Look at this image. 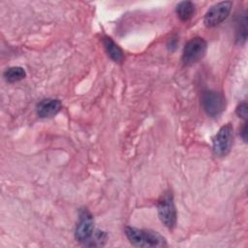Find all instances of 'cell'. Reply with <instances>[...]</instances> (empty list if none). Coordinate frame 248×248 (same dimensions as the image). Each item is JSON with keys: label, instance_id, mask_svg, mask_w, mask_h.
<instances>
[{"label": "cell", "instance_id": "cell-14", "mask_svg": "<svg viewBox=\"0 0 248 248\" xmlns=\"http://www.w3.org/2000/svg\"><path fill=\"white\" fill-rule=\"evenodd\" d=\"M240 135H241L243 140H244V141H247V124H246V123L243 125L242 130H241V132H240Z\"/></svg>", "mask_w": 248, "mask_h": 248}, {"label": "cell", "instance_id": "cell-8", "mask_svg": "<svg viewBox=\"0 0 248 248\" xmlns=\"http://www.w3.org/2000/svg\"><path fill=\"white\" fill-rule=\"evenodd\" d=\"M62 108V104L58 99H44L37 105V114L41 118H48L56 115Z\"/></svg>", "mask_w": 248, "mask_h": 248}, {"label": "cell", "instance_id": "cell-1", "mask_svg": "<svg viewBox=\"0 0 248 248\" xmlns=\"http://www.w3.org/2000/svg\"><path fill=\"white\" fill-rule=\"evenodd\" d=\"M125 234L130 243L136 247H163L167 245L165 237L151 230L126 227Z\"/></svg>", "mask_w": 248, "mask_h": 248}, {"label": "cell", "instance_id": "cell-2", "mask_svg": "<svg viewBox=\"0 0 248 248\" xmlns=\"http://www.w3.org/2000/svg\"><path fill=\"white\" fill-rule=\"evenodd\" d=\"M158 216L161 222L169 229H173L176 225V209L171 193L167 192L157 202Z\"/></svg>", "mask_w": 248, "mask_h": 248}, {"label": "cell", "instance_id": "cell-3", "mask_svg": "<svg viewBox=\"0 0 248 248\" xmlns=\"http://www.w3.org/2000/svg\"><path fill=\"white\" fill-rule=\"evenodd\" d=\"M207 49V43L203 38L195 37L188 41L183 48L182 61L185 65H193L203 58Z\"/></svg>", "mask_w": 248, "mask_h": 248}, {"label": "cell", "instance_id": "cell-6", "mask_svg": "<svg viewBox=\"0 0 248 248\" xmlns=\"http://www.w3.org/2000/svg\"><path fill=\"white\" fill-rule=\"evenodd\" d=\"M233 129L232 126L228 123L222 126L212 140V149L217 156H226L232 145Z\"/></svg>", "mask_w": 248, "mask_h": 248}, {"label": "cell", "instance_id": "cell-10", "mask_svg": "<svg viewBox=\"0 0 248 248\" xmlns=\"http://www.w3.org/2000/svg\"><path fill=\"white\" fill-rule=\"evenodd\" d=\"M176 15L182 21L191 19L195 14V4L191 1H182L176 6Z\"/></svg>", "mask_w": 248, "mask_h": 248}, {"label": "cell", "instance_id": "cell-11", "mask_svg": "<svg viewBox=\"0 0 248 248\" xmlns=\"http://www.w3.org/2000/svg\"><path fill=\"white\" fill-rule=\"evenodd\" d=\"M26 73L21 67H10L4 72V78L8 82H16L23 79Z\"/></svg>", "mask_w": 248, "mask_h": 248}, {"label": "cell", "instance_id": "cell-12", "mask_svg": "<svg viewBox=\"0 0 248 248\" xmlns=\"http://www.w3.org/2000/svg\"><path fill=\"white\" fill-rule=\"evenodd\" d=\"M237 29H236V40L243 44L247 38V18L246 15H241L237 20Z\"/></svg>", "mask_w": 248, "mask_h": 248}, {"label": "cell", "instance_id": "cell-13", "mask_svg": "<svg viewBox=\"0 0 248 248\" xmlns=\"http://www.w3.org/2000/svg\"><path fill=\"white\" fill-rule=\"evenodd\" d=\"M236 114L238 115V117L242 118L243 120L247 119V113H248V106L246 104V102H242L240 103L235 109Z\"/></svg>", "mask_w": 248, "mask_h": 248}, {"label": "cell", "instance_id": "cell-4", "mask_svg": "<svg viewBox=\"0 0 248 248\" xmlns=\"http://www.w3.org/2000/svg\"><path fill=\"white\" fill-rule=\"evenodd\" d=\"M94 232V219L92 214L87 209H81L79 211L78 221L75 230L76 239L78 242L88 246Z\"/></svg>", "mask_w": 248, "mask_h": 248}, {"label": "cell", "instance_id": "cell-7", "mask_svg": "<svg viewBox=\"0 0 248 248\" xmlns=\"http://www.w3.org/2000/svg\"><path fill=\"white\" fill-rule=\"evenodd\" d=\"M232 7V1H222L213 5L204 15V25L208 28H211L222 23L229 16Z\"/></svg>", "mask_w": 248, "mask_h": 248}, {"label": "cell", "instance_id": "cell-5", "mask_svg": "<svg viewBox=\"0 0 248 248\" xmlns=\"http://www.w3.org/2000/svg\"><path fill=\"white\" fill-rule=\"evenodd\" d=\"M201 103L204 111L212 117L221 114L226 108V98L222 93L214 90L203 91Z\"/></svg>", "mask_w": 248, "mask_h": 248}, {"label": "cell", "instance_id": "cell-9", "mask_svg": "<svg viewBox=\"0 0 248 248\" xmlns=\"http://www.w3.org/2000/svg\"><path fill=\"white\" fill-rule=\"evenodd\" d=\"M103 44L108 55L112 59L114 62H121L124 59V53L122 49L109 38L105 37L103 39Z\"/></svg>", "mask_w": 248, "mask_h": 248}]
</instances>
